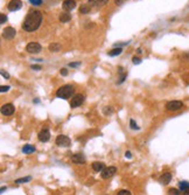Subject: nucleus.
<instances>
[{
  "instance_id": "f257e3e1",
  "label": "nucleus",
  "mask_w": 189,
  "mask_h": 195,
  "mask_svg": "<svg viewBox=\"0 0 189 195\" xmlns=\"http://www.w3.org/2000/svg\"><path fill=\"white\" fill-rule=\"evenodd\" d=\"M42 22V13L38 9H30L22 23V29L25 32H34L40 27Z\"/></svg>"
},
{
  "instance_id": "f03ea898",
  "label": "nucleus",
  "mask_w": 189,
  "mask_h": 195,
  "mask_svg": "<svg viewBox=\"0 0 189 195\" xmlns=\"http://www.w3.org/2000/svg\"><path fill=\"white\" fill-rule=\"evenodd\" d=\"M74 92H75V88L71 84H66L56 91V96L62 99H68L74 95Z\"/></svg>"
},
{
  "instance_id": "7ed1b4c3",
  "label": "nucleus",
  "mask_w": 189,
  "mask_h": 195,
  "mask_svg": "<svg viewBox=\"0 0 189 195\" xmlns=\"http://www.w3.org/2000/svg\"><path fill=\"white\" fill-rule=\"evenodd\" d=\"M183 108V103L181 101H170L166 104V110L167 111H170V112H174V111H179Z\"/></svg>"
},
{
  "instance_id": "20e7f679",
  "label": "nucleus",
  "mask_w": 189,
  "mask_h": 195,
  "mask_svg": "<svg viewBox=\"0 0 189 195\" xmlns=\"http://www.w3.org/2000/svg\"><path fill=\"white\" fill-rule=\"evenodd\" d=\"M55 143H56L57 146H60V147H69L71 142H70V138H69V137H67V135H57Z\"/></svg>"
},
{
  "instance_id": "39448f33",
  "label": "nucleus",
  "mask_w": 189,
  "mask_h": 195,
  "mask_svg": "<svg viewBox=\"0 0 189 195\" xmlns=\"http://www.w3.org/2000/svg\"><path fill=\"white\" fill-rule=\"evenodd\" d=\"M26 50L29 53V54H39V53L42 50V47L39 42H29L27 47H26Z\"/></svg>"
},
{
  "instance_id": "423d86ee",
  "label": "nucleus",
  "mask_w": 189,
  "mask_h": 195,
  "mask_svg": "<svg viewBox=\"0 0 189 195\" xmlns=\"http://www.w3.org/2000/svg\"><path fill=\"white\" fill-rule=\"evenodd\" d=\"M84 99H85V98H84L83 95H81V94H78V95H75L74 97L71 98V102H70V108L75 109V108H78V106H81V105L83 104Z\"/></svg>"
},
{
  "instance_id": "0eeeda50",
  "label": "nucleus",
  "mask_w": 189,
  "mask_h": 195,
  "mask_svg": "<svg viewBox=\"0 0 189 195\" xmlns=\"http://www.w3.org/2000/svg\"><path fill=\"white\" fill-rule=\"evenodd\" d=\"M117 172V168L113 167V166H110V167H106L102 171V178L103 179H110L112 178L114 174Z\"/></svg>"
},
{
  "instance_id": "6e6552de",
  "label": "nucleus",
  "mask_w": 189,
  "mask_h": 195,
  "mask_svg": "<svg viewBox=\"0 0 189 195\" xmlns=\"http://www.w3.org/2000/svg\"><path fill=\"white\" fill-rule=\"evenodd\" d=\"M15 111V108L13 104L11 103H7V104H4L1 106V113L4 116H12Z\"/></svg>"
},
{
  "instance_id": "1a4fd4ad",
  "label": "nucleus",
  "mask_w": 189,
  "mask_h": 195,
  "mask_svg": "<svg viewBox=\"0 0 189 195\" xmlns=\"http://www.w3.org/2000/svg\"><path fill=\"white\" fill-rule=\"evenodd\" d=\"M7 7L11 12L19 11L20 8L22 7V1H21V0H11V1L8 2Z\"/></svg>"
},
{
  "instance_id": "9d476101",
  "label": "nucleus",
  "mask_w": 189,
  "mask_h": 195,
  "mask_svg": "<svg viewBox=\"0 0 189 195\" xmlns=\"http://www.w3.org/2000/svg\"><path fill=\"white\" fill-rule=\"evenodd\" d=\"M15 35H16V30L13 27H6L2 30V36L6 40H12V39L15 38Z\"/></svg>"
},
{
  "instance_id": "9b49d317",
  "label": "nucleus",
  "mask_w": 189,
  "mask_h": 195,
  "mask_svg": "<svg viewBox=\"0 0 189 195\" xmlns=\"http://www.w3.org/2000/svg\"><path fill=\"white\" fill-rule=\"evenodd\" d=\"M38 138L41 143H47V142L50 139V132H49V130H48V128L41 130L38 135Z\"/></svg>"
},
{
  "instance_id": "f8f14e48",
  "label": "nucleus",
  "mask_w": 189,
  "mask_h": 195,
  "mask_svg": "<svg viewBox=\"0 0 189 195\" xmlns=\"http://www.w3.org/2000/svg\"><path fill=\"white\" fill-rule=\"evenodd\" d=\"M71 161L74 164H76V165H83L84 162H85V157L82 153H76V154H74L71 157Z\"/></svg>"
},
{
  "instance_id": "ddd939ff",
  "label": "nucleus",
  "mask_w": 189,
  "mask_h": 195,
  "mask_svg": "<svg viewBox=\"0 0 189 195\" xmlns=\"http://www.w3.org/2000/svg\"><path fill=\"white\" fill-rule=\"evenodd\" d=\"M109 2V0H89V5L92 7H103Z\"/></svg>"
},
{
  "instance_id": "4468645a",
  "label": "nucleus",
  "mask_w": 189,
  "mask_h": 195,
  "mask_svg": "<svg viewBox=\"0 0 189 195\" xmlns=\"http://www.w3.org/2000/svg\"><path fill=\"white\" fill-rule=\"evenodd\" d=\"M160 182L162 183V185H168L170 180H172V174L169 172H165L161 176H160Z\"/></svg>"
},
{
  "instance_id": "2eb2a0df",
  "label": "nucleus",
  "mask_w": 189,
  "mask_h": 195,
  "mask_svg": "<svg viewBox=\"0 0 189 195\" xmlns=\"http://www.w3.org/2000/svg\"><path fill=\"white\" fill-rule=\"evenodd\" d=\"M76 7V1L75 0H64L63 1V8L66 11H71Z\"/></svg>"
},
{
  "instance_id": "dca6fc26",
  "label": "nucleus",
  "mask_w": 189,
  "mask_h": 195,
  "mask_svg": "<svg viewBox=\"0 0 189 195\" xmlns=\"http://www.w3.org/2000/svg\"><path fill=\"white\" fill-rule=\"evenodd\" d=\"M35 146H33V145H30V144H27V145H25L22 147V152L25 154H30V153H34L35 152Z\"/></svg>"
},
{
  "instance_id": "f3484780",
  "label": "nucleus",
  "mask_w": 189,
  "mask_h": 195,
  "mask_svg": "<svg viewBox=\"0 0 189 195\" xmlns=\"http://www.w3.org/2000/svg\"><path fill=\"white\" fill-rule=\"evenodd\" d=\"M59 19H60L61 22H68V21L71 20V15L69 14L68 12H62L60 16H59Z\"/></svg>"
},
{
  "instance_id": "a211bd4d",
  "label": "nucleus",
  "mask_w": 189,
  "mask_h": 195,
  "mask_svg": "<svg viewBox=\"0 0 189 195\" xmlns=\"http://www.w3.org/2000/svg\"><path fill=\"white\" fill-rule=\"evenodd\" d=\"M92 169L95 172H102L104 169V164L103 162H99V161H95L92 164Z\"/></svg>"
},
{
  "instance_id": "6ab92c4d",
  "label": "nucleus",
  "mask_w": 189,
  "mask_h": 195,
  "mask_svg": "<svg viewBox=\"0 0 189 195\" xmlns=\"http://www.w3.org/2000/svg\"><path fill=\"white\" fill-rule=\"evenodd\" d=\"M90 9H91L90 5L83 4V5H81V8H79V13H81V14H88V13L90 12Z\"/></svg>"
},
{
  "instance_id": "aec40b11",
  "label": "nucleus",
  "mask_w": 189,
  "mask_h": 195,
  "mask_svg": "<svg viewBox=\"0 0 189 195\" xmlns=\"http://www.w3.org/2000/svg\"><path fill=\"white\" fill-rule=\"evenodd\" d=\"M48 48L52 53H57L61 50V45L60 43H52V45H49Z\"/></svg>"
},
{
  "instance_id": "412c9836",
  "label": "nucleus",
  "mask_w": 189,
  "mask_h": 195,
  "mask_svg": "<svg viewBox=\"0 0 189 195\" xmlns=\"http://www.w3.org/2000/svg\"><path fill=\"white\" fill-rule=\"evenodd\" d=\"M121 53H123V49L116 47V48H113L112 50L109 52V56H118V55H120Z\"/></svg>"
},
{
  "instance_id": "4be33fe9",
  "label": "nucleus",
  "mask_w": 189,
  "mask_h": 195,
  "mask_svg": "<svg viewBox=\"0 0 189 195\" xmlns=\"http://www.w3.org/2000/svg\"><path fill=\"white\" fill-rule=\"evenodd\" d=\"M30 180H32V176H26V178H21V179H16L15 182L16 183H26V182H28Z\"/></svg>"
},
{
  "instance_id": "5701e85b",
  "label": "nucleus",
  "mask_w": 189,
  "mask_h": 195,
  "mask_svg": "<svg viewBox=\"0 0 189 195\" xmlns=\"http://www.w3.org/2000/svg\"><path fill=\"white\" fill-rule=\"evenodd\" d=\"M168 194L169 195H181V192L176 188H169L168 189Z\"/></svg>"
},
{
  "instance_id": "b1692460",
  "label": "nucleus",
  "mask_w": 189,
  "mask_h": 195,
  "mask_svg": "<svg viewBox=\"0 0 189 195\" xmlns=\"http://www.w3.org/2000/svg\"><path fill=\"white\" fill-rule=\"evenodd\" d=\"M103 112H104V115H106V116H107V115H111V113L113 112V109H112L111 106H105L104 110H103Z\"/></svg>"
},
{
  "instance_id": "393cba45",
  "label": "nucleus",
  "mask_w": 189,
  "mask_h": 195,
  "mask_svg": "<svg viewBox=\"0 0 189 195\" xmlns=\"http://www.w3.org/2000/svg\"><path fill=\"white\" fill-rule=\"evenodd\" d=\"M130 126H131V128H132V130H139V126L137 125V123L133 119L130 120Z\"/></svg>"
},
{
  "instance_id": "a878e982",
  "label": "nucleus",
  "mask_w": 189,
  "mask_h": 195,
  "mask_svg": "<svg viewBox=\"0 0 189 195\" xmlns=\"http://www.w3.org/2000/svg\"><path fill=\"white\" fill-rule=\"evenodd\" d=\"M126 77H127V74H121V76L119 77V81L117 82V84H121V83L125 82V80H126Z\"/></svg>"
},
{
  "instance_id": "bb28decb",
  "label": "nucleus",
  "mask_w": 189,
  "mask_h": 195,
  "mask_svg": "<svg viewBox=\"0 0 189 195\" xmlns=\"http://www.w3.org/2000/svg\"><path fill=\"white\" fill-rule=\"evenodd\" d=\"M6 21H7V16H6V14H0V23L1 25H4V23H6Z\"/></svg>"
},
{
  "instance_id": "cd10ccee",
  "label": "nucleus",
  "mask_w": 189,
  "mask_h": 195,
  "mask_svg": "<svg viewBox=\"0 0 189 195\" xmlns=\"http://www.w3.org/2000/svg\"><path fill=\"white\" fill-rule=\"evenodd\" d=\"M29 2L34 6H40L42 4V0H29Z\"/></svg>"
},
{
  "instance_id": "c85d7f7f",
  "label": "nucleus",
  "mask_w": 189,
  "mask_h": 195,
  "mask_svg": "<svg viewBox=\"0 0 189 195\" xmlns=\"http://www.w3.org/2000/svg\"><path fill=\"white\" fill-rule=\"evenodd\" d=\"M117 195H131V192L127 190V189H121V190L118 192V194Z\"/></svg>"
},
{
  "instance_id": "c756f323",
  "label": "nucleus",
  "mask_w": 189,
  "mask_h": 195,
  "mask_svg": "<svg viewBox=\"0 0 189 195\" xmlns=\"http://www.w3.org/2000/svg\"><path fill=\"white\" fill-rule=\"evenodd\" d=\"M79 66H81V61H78V62H71V63H69V67H71V68L79 67Z\"/></svg>"
},
{
  "instance_id": "7c9ffc66",
  "label": "nucleus",
  "mask_w": 189,
  "mask_h": 195,
  "mask_svg": "<svg viewBox=\"0 0 189 195\" xmlns=\"http://www.w3.org/2000/svg\"><path fill=\"white\" fill-rule=\"evenodd\" d=\"M8 90H9V85H1L0 88V92H6Z\"/></svg>"
},
{
  "instance_id": "2f4dec72",
  "label": "nucleus",
  "mask_w": 189,
  "mask_h": 195,
  "mask_svg": "<svg viewBox=\"0 0 189 195\" xmlns=\"http://www.w3.org/2000/svg\"><path fill=\"white\" fill-rule=\"evenodd\" d=\"M132 61H133L134 64H140V63H141V60H140L139 57H137V56H134V57L132 59Z\"/></svg>"
},
{
  "instance_id": "473e14b6",
  "label": "nucleus",
  "mask_w": 189,
  "mask_h": 195,
  "mask_svg": "<svg viewBox=\"0 0 189 195\" xmlns=\"http://www.w3.org/2000/svg\"><path fill=\"white\" fill-rule=\"evenodd\" d=\"M127 0H114V2H116V5L117 6H120V5H123V4H125Z\"/></svg>"
},
{
  "instance_id": "72a5a7b5",
  "label": "nucleus",
  "mask_w": 189,
  "mask_h": 195,
  "mask_svg": "<svg viewBox=\"0 0 189 195\" xmlns=\"http://www.w3.org/2000/svg\"><path fill=\"white\" fill-rule=\"evenodd\" d=\"M61 75H62V76H67V75H68V70H67L66 68H62V69H61Z\"/></svg>"
},
{
  "instance_id": "f704fd0d",
  "label": "nucleus",
  "mask_w": 189,
  "mask_h": 195,
  "mask_svg": "<svg viewBox=\"0 0 189 195\" xmlns=\"http://www.w3.org/2000/svg\"><path fill=\"white\" fill-rule=\"evenodd\" d=\"M32 69H33V70H41V66H39V64H33V66H32Z\"/></svg>"
},
{
  "instance_id": "c9c22d12",
  "label": "nucleus",
  "mask_w": 189,
  "mask_h": 195,
  "mask_svg": "<svg viewBox=\"0 0 189 195\" xmlns=\"http://www.w3.org/2000/svg\"><path fill=\"white\" fill-rule=\"evenodd\" d=\"M1 76L5 77V78H9V74H8V73H5L4 70H1Z\"/></svg>"
},
{
  "instance_id": "e433bc0d",
  "label": "nucleus",
  "mask_w": 189,
  "mask_h": 195,
  "mask_svg": "<svg viewBox=\"0 0 189 195\" xmlns=\"http://www.w3.org/2000/svg\"><path fill=\"white\" fill-rule=\"evenodd\" d=\"M125 157L129 158V159H131V158H132V154H131V152H129V151H126V152H125Z\"/></svg>"
},
{
  "instance_id": "4c0bfd02",
  "label": "nucleus",
  "mask_w": 189,
  "mask_h": 195,
  "mask_svg": "<svg viewBox=\"0 0 189 195\" xmlns=\"http://www.w3.org/2000/svg\"><path fill=\"white\" fill-rule=\"evenodd\" d=\"M6 190V187H1V193H4Z\"/></svg>"
},
{
  "instance_id": "58836bf2",
  "label": "nucleus",
  "mask_w": 189,
  "mask_h": 195,
  "mask_svg": "<svg viewBox=\"0 0 189 195\" xmlns=\"http://www.w3.org/2000/svg\"><path fill=\"white\" fill-rule=\"evenodd\" d=\"M141 53H143V50H141V48H139V49H138V54H141Z\"/></svg>"
}]
</instances>
